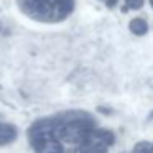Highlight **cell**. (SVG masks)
I'll use <instances>...</instances> for the list:
<instances>
[{
  "mask_svg": "<svg viewBox=\"0 0 153 153\" xmlns=\"http://www.w3.org/2000/svg\"><path fill=\"white\" fill-rule=\"evenodd\" d=\"M133 153H153V145L148 142H140L135 145Z\"/></svg>",
  "mask_w": 153,
  "mask_h": 153,
  "instance_id": "obj_8",
  "label": "cell"
},
{
  "mask_svg": "<svg viewBox=\"0 0 153 153\" xmlns=\"http://www.w3.org/2000/svg\"><path fill=\"white\" fill-rule=\"evenodd\" d=\"M35 153H64L63 143L54 133V117L36 120L28 130Z\"/></svg>",
  "mask_w": 153,
  "mask_h": 153,
  "instance_id": "obj_2",
  "label": "cell"
},
{
  "mask_svg": "<svg viewBox=\"0 0 153 153\" xmlns=\"http://www.w3.org/2000/svg\"><path fill=\"white\" fill-rule=\"evenodd\" d=\"M17 138V127L12 123H0V145L12 143Z\"/></svg>",
  "mask_w": 153,
  "mask_h": 153,
  "instance_id": "obj_5",
  "label": "cell"
},
{
  "mask_svg": "<svg viewBox=\"0 0 153 153\" xmlns=\"http://www.w3.org/2000/svg\"><path fill=\"white\" fill-rule=\"evenodd\" d=\"M150 5H152V8H153V0H150Z\"/></svg>",
  "mask_w": 153,
  "mask_h": 153,
  "instance_id": "obj_12",
  "label": "cell"
},
{
  "mask_svg": "<svg viewBox=\"0 0 153 153\" xmlns=\"http://www.w3.org/2000/svg\"><path fill=\"white\" fill-rule=\"evenodd\" d=\"M58 4H59V7L63 8L64 12H66L68 15L73 13L74 10V5H76V0H56Z\"/></svg>",
  "mask_w": 153,
  "mask_h": 153,
  "instance_id": "obj_9",
  "label": "cell"
},
{
  "mask_svg": "<svg viewBox=\"0 0 153 153\" xmlns=\"http://www.w3.org/2000/svg\"><path fill=\"white\" fill-rule=\"evenodd\" d=\"M79 153H109V150H107L105 143L97 140L94 135H91L84 143H81Z\"/></svg>",
  "mask_w": 153,
  "mask_h": 153,
  "instance_id": "obj_4",
  "label": "cell"
},
{
  "mask_svg": "<svg viewBox=\"0 0 153 153\" xmlns=\"http://www.w3.org/2000/svg\"><path fill=\"white\" fill-rule=\"evenodd\" d=\"M17 4L22 13L43 23H54L68 17L56 0H17Z\"/></svg>",
  "mask_w": 153,
  "mask_h": 153,
  "instance_id": "obj_3",
  "label": "cell"
},
{
  "mask_svg": "<svg viewBox=\"0 0 153 153\" xmlns=\"http://www.w3.org/2000/svg\"><path fill=\"white\" fill-rule=\"evenodd\" d=\"M92 135L96 137L97 140H100L102 143H105L107 146L109 145H114V142H115V135H114L110 130H105V128H100V130H94Z\"/></svg>",
  "mask_w": 153,
  "mask_h": 153,
  "instance_id": "obj_7",
  "label": "cell"
},
{
  "mask_svg": "<svg viewBox=\"0 0 153 153\" xmlns=\"http://www.w3.org/2000/svg\"><path fill=\"white\" fill-rule=\"evenodd\" d=\"M105 5H107L109 8H114V7L117 5V0H105Z\"/></svg>",
  "mask_w": 153,
  "mask_h": 153,
  "instance_id": "obj_11",
  "label": "cell"
},
{
  "mask_svg": "<svg viewBox=\"0 0 153 153\" xmlns=\"http://www.w3.org/2000/svg\"><path fill=\"white\" fill-rule=\"evenodd\" d=\"M96 130V120L82 110H71L54 117V133L64 143L81 145Z\"/></svg>",
  "mask_w": 153,
  "mask_h": 153,
  "instance_id": "obj_1",
  "label": "cell"
},
{
  "mask_svg": "<svg viewBox=\"0 0 153 153\" xmlns=\"http://www.w3.org/2000/svg\"><path fill=\"white\" fill-rule=\"evenodd\" d=\"M128 28H130V31H132L133 35L143 36V35H146V31H148V23H146L143 18H133V20L130 22Z\"/></svg>",
  "mask_w": 153,
  "mask_h": 153,
  "instance_id": "obj_6",
  "label": "cell"
},
{
  "mask_svg": "<svg viewBox=\"0 0 153 153\" xmlns=\"http://www.w3.org/2000/svg\"><path fill=\"white\" fill-rule=\"evenodd\" d=\"M104 2H105V0H104Z\"/></svg>",
  "mask_w": 153,
  "mask_h": 153,
  "instance_id": "obj_13",
  "label": "cell"
},
{
  "mask_svg": "<svg viewBox=\"0 0 153 153\" xmlns=\"http://www.w3.org/2000/svg\"><path fill=\"white\" fill-rule=\"evenodd\" d=\"M127 8H132V10H138L143 7V0H125Z\"/></svg>",
  "mask_w": 153,
  "mask_h": 153,
  "instance_id": "obj_10",
  "label": "cell"
}]
</instances>
